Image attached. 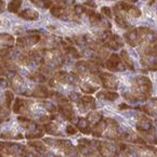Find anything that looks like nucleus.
<instances>
[{"label":"nucleus","instance_id":"54","mask_svg":"<svg viewBox=\"0 0 157 157\" xmlns=\"http://www.w3.org/2000/svg\"><path fill=\"white\" fill-rule=\"evenodd\" d=\"M127 1H130V2L134 3V2H136V1H138V0H127Z\"/></svg>","mask_w":157,"mask_h":157},{"label":"nucleus","instance_id":"34","mask_svg":"<svg viewBox=\"0 0 157 157\" xmlns=\"http://www.w3.org/2000/svg\"><path fill=\"white\" fill-rule=\"evenodd\" d=\"M14 100V95H13V92L10 90H7L6 91V105H7L8 109H10L11 106V103L12 101Z\"/></svg>","mask_w":157,"mask_h":157},{"label":"nucleus","instance_id":"13","mask_svg":"<svg viewBox=\"0 0 157 157\" xmlns=\"http://www.w3.org/2000/svg\"><path fill=\"white\" fill-rule=\"evenodd\" d=\"M97 98L100 100H105V101L113 102L119 98V94L115 91H100L97 93Z\"/></svg>","mask_w":157,"mask_h":157},{"label":"nucleus","instance_id":"21","mask_svg":"<svg viewBox=\"0 0 157 157\" xmlns=\"http://www.w3.org/2000/svg\"><path fill=\"white\" fill-rule=\"evenodd\" d=\"M28 145L33 146V148H34L38 154H44V153H46L47 150H48L47 146L44 144V142H40V141H29L28 142Z\"/></svg>","mask_w":157,"mask_h":157},{"label":"nucleus","instance_id":"41","mask_svg":"<svg viewBox=\"0 0 157 157\" xmlns=\"http://www.w3.org/2000/svg\"><path fill=\"white\" fill-rule=\"evenodd\" d=\"M77 131H78V129L73 125H68L66 127V133L68 134V136H74V134L77 133Z\"/></svg>","mask_w":157,"mask_h":157},{"label":"nucleus","instance_id":"8","mask_svg":"<svg viewBox=\"0 0 157 157\" xmlns=\"http://www.w3.org/2000/svg\"><path fill=\"white\" fill-rule=\"evenodd\" d=\"M141 63L144 67H146L150 71H156L157 64H156V53L151 54H144L141 58Z\"/></svg>","mask_w":157,"mask_h":157},{"label":"nucleus","instance_id":"3","mask_svg":"<svg viewBox=\"0 0 157 157\" xmlns=\"http://www.w3.org/2000/svg\"><path fill=\"white\" fill-rule=\"evenodd\" d=\"M97 150L100 155L103 156H116L120 154L119 147L115 144L109 143V142H99L97 146Z\"/></svg>","mask_w":157,"mask_h":157},{"label":"nucleus","instance_id":"37","mask_svg":"<svg viewBox=\"0 0 157 157\" xmlns=\"http://www.w3.org/2000/svg\"><path fill=\"white\" fill-rule=\"evenodd\" d=\"M101 13L103 14L105 17H109V19H111L112 16H113V12H112V9L109 7H103L101 9Z\"/></svg>","mask_w":157,"mask_h":157},{"label":"nucleus","instance_id":"36","mask_svg":"<svg viewBox=\"0 0 157 157\" xmlns=\"http://www.w3.org/2000/svg\"><path fill=\"white\" fill-rule=\"evenodd\" d=\"M44 106V109H47L48 112H50V113H54V112L58 111V107L54 105V104L50 103V102H44V104H42Z\"/></svg>","mask_w":157,"mask_h":157},{"label":"nucleus","instance_id":"1","mask_svg":"<svg viewBox=\"0 0 157 157\" xmlns=\"http://www.w3.org/2000/svg\"><path fill=\"white\" fill-rule=\"evenodd\" d=\"M152 93V82L145 76L134 77L132 80V94L136 102H144L150 99Z\"/></svg>","mask_w":157,"mask_h":157},{"label":"nucleus","instance_id":"7","mask_svg":"<svg viewBox=\"0 0 157 157\" xmlns=\"http://www.w3.org/2000/svg\"><path fill=\"white\" fill-rule=\"evenodd\" d=\"M124 39L126 40V42H127L130 47H136L139 41L141 40V38L139 36L138 28L133 27V28H131L129 32L125 33V34H124Z\"/></svg>","mask_w":157,"mask_h":157},{"label":"nucleus","instance_id":"51","mask_svg":"<svg viewBox=\"0 0 157 157\" xmlns=\"http://www.w3.org/2000/svg\"><path fill=\"white\" fill-rule=\"evenodd\" d=\"M7 74V68L3 65H0V76H5Z\"/></svg>","mask_w":157,"mask_h":157},{"label":"nucleus","instance_id":"32","mask_svg":"<svg viewBox=\"0 0 157 157\" xmlns=\"http://www.w3.org/2000/svg\"><path fill=\"white\" fill-rule=\"evenodd\" d=\"M89 19H90L91 24H92V25H94V26H99L100 23L102 22V20H103V19H102V16L100 15L99 13H97V12H95L92 16H90Z\"/></svg>","mask_w":157,"mask_h":157},{"label":"nucleus","instance_id":"5","mask_svg":"<svg viewBox=\"0 0 157 157\" xmlns=\"http://www.w3.org/2000/svg\"><path fill=\"white\" fill-rule=\"evenodd\" d=\"M58 111L61 114L63 118H65L66 120H71L73 118V116L75 115L74 109H73L72 104L68 102H62V103H59Z\"/></svg>","mask_w":157,"mask_h":157},{"label":"nucleus","instance_id":"4","mask_svg":"<svg viewBox=\"0 0 157 157\" xmlns=\"http://www.w3.org/2000/svg\"><path fill=\"white\" fill-rule=\"evenodd\" d=\"M101 83L104 86L105 89H111V90H117L118 88V80L114 75L109 73H100L99 75Z\"/></svg>","mask_w":157,"mask_h":157},{"label":"nucleus","instance_id":"42","mask_svg":"<svg viewBox=\"0 0 157 157\" xmlns=\"http://www.w3.org/2000/svg\"><path fill=\"white\" fill-rule=\"evenodd\" d=\"M105 123L111 126V127H116V128L119 127V124L115 119H113V118H105Z\"/></svg>","mask_w":157,"mask_h":157},{"label":"nucleus","instance_id":"2","mask_svg":"<svg viewBox=\"0 0 157 157\" xmlns=\"http://www.w3.org/2000/svg\"><path fill=\"white\" fill-rule=\"evenodd\" d=\"M105 67L112 72H124L126 71V66L123 63L121 59L119 56L116 53H113L107 58L106 63H105Z\"/></svg>","mask_w":157,"mask_h":157},{"label":"nucleus","instance_id":"24","mask_svg":"<svg viewBox=\"0 0 157 157\" xmlns=\"http://www.w3.org/2000/svg\"><path fill=\"white\" fill-rule=\"evenodd\" d=\"M0 44L11 47L14 44V37L9 34H6V33H1L0 34Z\"/></svg>","mask_w":157,"mask_h":157},{"label":"nucleus","instance_id":"45","mask_svg":"<svg viewBox=\"0 0 157 157\" xmlns=\"http://www.w3.org/2000/svg\"><path fill=\"white\" fill-rule=\"evenodd\" d=\"M9 56V48H5L0 50V58L1 59H6Z\"/></svg>","mask_w":157,"mask_h":157},{"label":"nucleus","instance_id":"29","mask_svg":"<svg viewBox=\"0 0 157 157\" xmlns=\"http://www.w3.org/2000/svg\"><path fill=\"white\" fill-rule=\"evenodd\" d=\"M115 23L117 24L120 28H125L126 29V28L130 27V25L127 22V20H126L123 15H120V14H117V15L115 16Z\"/></svg>","mask_w":157,"mask_h":157},{"label":"nucleus","instance_id":"22","mask_svg":"<svg viewBox=\"0 0 157 157\" xmlns=\"http://www.w3.org/2000/svg\"><path fill=\"white\" fill-rule=\"evenodd\" d=\"M54 80L60 83L66 85V83H68V73L65 72V71H59L54 75Z\"/></svg>","mask_w":157,"mask_h":157},{"label":"nucleus","instance_id":"6","mask_svg":"<svg viewBox=\"0 0 157 157\" xmlns=\"http://www.w3.org/2000/svg\"><path fill=\"white\" fill-rule=\"evenodd\" d=\"M79 109L81 111L86 112L87 109H97V104H95V99L91 95H82L81 100L77 103Z\"/></svg>","mask_w":157,"mask_h":157},{"label":"nucleus","instance_id":"40","mask_svg":"<svg viewBox=\"0 0 157 157\" xmlns=\"http://www.w3.org/2000/svg\"><path fill=\"white\" fill-rule=\"evenodd\" d=\"M112 38H113V40L114 41L116 42V44H118V46L120 47V48H121V47L124 46V39L121 37H120V36H118V35H115V34H112Z\"/></svg>","mask_w":157,"mask_h":157},{"label":"nucleus","instance_id":"19","mask_svg":"<svg viewBox=\"0 0 157 157\" xmlns=\"http://www.w3.org/2000/svg\"><path fill=\"white\" fill-rule=\"evenodd\" d=\"M26 106H27V102L21 98H17V99H15V102L13 104V112L16 114L23 113Z\"/></svg>","mask_w":157,"mask_h":157},{"label":"nucleus","instance_id":"38","mask_svg":"<svg viewBox=\"0 0 157 157\" xmlns=\"http://www.w3.org/2000/svg\"><path fill=\"white\" fill-rule=\"evenodd\" d=\"M68 99H69V101L78 103V102L81 100V97H80V94H78V93H76V92H71L68 94Z\"/></svg>","mask_w":157,"mask_h":157},{"label":"nucleus","instance_id":"30","mask_svg":"<svg viewBox=\"0 0 157 157\" xmlns=\"http://www.w3.org/2000/svg\"><path fill=\"white\" fill-rule=\"evenodd\" d=\"M23 85V78L20 75H14L11 78V86L13 87V89L17 90L19 88H21V86Z\"/></svg>","mask_w":157,"mask_h":157},{"label":"nucleus","instance_id":"23","mask_svg":"<svg viewBox=\"0 0 157 157\" xmlns=\"http://www.w3.org/2000/svg\"><path fill=\"white\" fill-rule=\"evenodd\" d=\"M44 130L48 134H52V136H61V133L59 132L58 126L54 123L50 121V123H47L44 125Z\"/></svg>","mask_w":157,"mask_h":157},{"label":"nucleus","instance_id":"31","mask_svg":"<svg viewBox=\"0 0 157 157\" xmlns=\"http://www.w3.org/2000/svg\"><path fill=\"white\" fill-rule=\"evenodd\" d=\"M63 9H64V8H61V7H59V6H52V7L50 8L51 15H53L54 17L60 19L61 14H62V12H63Z\"/></svg>","mask_w":157,"mask_h":157},{"label":"nucleus","instance_id":"39","mask_svg":"<svg viewBox=\"0 0 157 157\" xmlns=\"http://www.w3.org/2000/svg\"><path fill=\"white\" fill-rule=\"evenodd\" d=\"M73 11H74V14H76L77 16H79L80 14H82L83 12H85V7H83L82 5H75Z\"/></svg>","mask_w":157,"mask_h":157},{"label":"nucleus","instance_id":"15","mask_svg":"<svg viewBox=\"0 0 157 157\" xmlns=\"http://www.w3.org/2000/svg\"><path fill=\"white\" fill-rule=\"evenodd\" d=\"M106 126H107V124L104 121V119L99 121V123L94 124V126H93V128H92V131H91V134H92L93 136H95V138H101L104 130L106 129Z\"/></svg>","mask_w":157,"mask_h":157},{"label":"nucleus","instance_id":"14","mask_svg":"<svg viewBox=\"0 0 157 157\" xmlns=\"http://www.w3.org/2000/svg\"><path fill=\"white\" fill-rule=\"evenodd\" d=\"M49 93H50L49 89L47 88L46 86H44V85H41V83H40L39 86H37V87L34 89V91L32 92V97L46 99V98L49 97Z\"/></svg>","mask_w":157,"mask_h":157},{"label":"nucleus","instance_id":"53","mask_svg":"<svg viewBox=\"0 0 157 157\" xmlns=\"http://www.w3.org/2000/svg\"><path fill=\"white\" fill-rule=\"evenodd\" d=\"M154 2H155V0H151V1H150V3H148V6H152Z\"/></svg>","mask_w":157,"mask_h":157},{"label":"nucleus","instance_id":"10","mask_svg":"<svg viewBox=\"0 0 157 157\" xmlns=\"http://www.w3.org/2000/svg\"><path fill=\"white\" fill-rule=\"evenodd\" d=\"M152 119L145 115H139V121L136 124V129L139 132L146 131L152 127Z\"/></svg>","mask_w":157,"mask_h":157},{"label":"nucleus","instance_id":"55","mask_svg":"<svg viewBox=\"0 0 157 157\" xmlns=\"http://www.w3.org/2000/svg\"><path fill=\"white\" fill-rule=\"evenodd\" d=\"M0 112H1V106H0Z\"/></svg>","mask_w":157,"mask_h":157},{"label":"nucleus","instance_id":"11","mask_svg":"<svg viewBox=\"0 0 157 157\" xmlns=\"http://www.w3.org/2000/svg\"><path fill=\"white\" fill-rule=\"evenodd\" d=\"M76 128L78 130H80L83 134H91V131H92V128H90V124L89 121L86 118H82V117H78L76 121Z\"/></svg>","mask_w":157,"mask_h":157},{"label":"nucleus","instance_id":"27","mask_svg":"<svg viewBox=\"0 0 157 157\" xmlns=\"http://www.w3.org/2000/svg\"><path fill=\"white\" fill-rule=\"evenodd\" d=\"M32 2L36 7L41 8V9H50L52 7L53 1L52 0H32Z\"/></svg>","mask_w":157,"mask_h":157},{"label":"nucleus","instance_id":"9","mask_svg":"<svg viewBox=\"0 0 157 157\" xmlns=\"http://www.w3.org/2000/svg\"><path fill=\"white\" fill-rule=\"evenodd\" d=\"M40 38L41 37H40L39 35H32V36H28V37L19 38V39L16 40V42H17V46L20 47H28L39 42Z\"/></svg>","mask_w":157,"mask_h":157},{"label":"nucleus","instance_id":"43","mask_svg":"<svg viewBox=\"0 0 157 157\" xmlns=\"http://www.w3.org/2000/svg\"><path fill=\"white\" fill-rule=\"evenodd\" d=\"M124 98H125L127 101H129V102H131V103H134V102H136V98H134V95L132 94V93H129V92H126V93H124V95H123Z\"/></svg>","mask_w":157,"mask_h":157},{"label":"nucleus","instance_id":"44","mask_svg":"<svg viewBox=\"0 0 157 157\" xmlns=\"http://www.w3.org/2000/svg\"><path fill=\"white\" fill-rule=\"evenodd\" d=\"M85 6L91 8V9H94V8H97V3H95L94 0H86V1H85Z\"/></svg>","mask_w":157,"mask_h":157},{"label":"nucleus","instance_id":"46","mask_svg":"<svg viewBox=\"0 0 157 157\" xmlns=\"http://www.w3.org/2000/svg\"><path fill=\"white\" fill-rule=\"evenodd\" d=\"M9 119V114L7 112H3V113H0V124L3 123V121H7Z\"/></svg>","mask_w":157,"mask_h":157},{"label":"nucleus","instance_id":"17","mask_svg":"<svg viewBox=\"0 0 157 157\" xmlns=\"http://www.w3.org/2000/svg\"><path fill=\"white\" fill-rule=\"evenodd\" d=\"M120 59H121L123 63L125 64L126 68H129L130 71H134L133 62H132V60L130 59L129 53H128V51H126V50L121 51V52H120Z\"/></svg>","mask_w":157,"mask_h":157},{"label":"nucleus","instance_id":"33","mask_svg":"<svg viewBox=\"0 0 157 157\" xmlns=\"http://www.w3.org/2000/svg\"><path fill=\"white\" fill-rule=\"evenodd\" d=\"M128 14H129L130 16H132V17H139V16L141 15L142 14V12H141V10L139 9V8H136V7H130L129 9H128Z\"/></svg>","mask_w":157,"mask_h":157},{"label":"nucleus","instance_id":"18","mask_svg":"<svg viewBox=\"0 0 157 157\" xmlns=\"http://www.w3.org/2000/svg\"><path fill=\"white\" fill-rule=\"evenodd\" d=\"M141 109L147 115L155 116L156 115V99H152L151 103L145 104L143 107H141Z\"/></svg>","mask_w":157,"mask_h":157},{"label":"nucleus","instance_id":"26","mask_svg":"<svg viewBox=\"0 0 157 157\" xmlns=\"http://www.w3.org/2000/svg\"><path fill=\"white\" fill-rule=\"evenodd\" d=\"M28 78H29L30 80H34V81H36V82H39V83H44L47 81V77L40 72L32 73V74L28 75Z\"/></svg>","mask_w":157,"mask_h":157},{"label":"nucleus","instance_id":"50","mask_svg":"<svg viewBox=\"0 0 157 157\" xmlns=\"http://www.w3.org/2000/svg\"><path fill=\"white\" fill-rule=\"evenodd\" d=\"M118 109H131V107H130V105H128V104L121 103L118 105Z\"/></svg>","mask_w":157,"mask_h":157},{"label":"nucleus","instance_id":"48","mask_svg":"<svg viewBox=\"0 0 157 157\" xmlns=\"http://www.w3.org/2000/svg\"><path fill=\"white\" fill-rule=\"evenodd\" d=\"M78 144H82V145H90L91 140H89V139H79Z\"/></svg>","mask_w":157,"mask_h":157},{"label":"nucleus","instance_id":"47","mask_svg":"<svg viewBox=\"0 0 157 157\" xmlns=\"http://www.w3.org/2000/svg\"><path fill=\"white\" fill-rule=\"evenodd\" d=\"M56 140L58 139H44V142H46L47 144H49V145H53V146H56Z\"/></svg>","mask_w":157,"mask_h":157},{"label":"nucleus","instance_id":"52","mask_svg":"<svg viewBox=\"0 0 157 157\" xmlns=\"http://www.w3.org/2000/svg\"><path fill=\"white\" fill-rule=\"evenodd\" d=\"M39 120L41 121V123H46V121H48V120H50V118H49V116H41V117L39 118Z\"/></svg>","mask_w":157,"mask_h":157},{"label":"nucleus","instance_id":"20","mask_svg":"<svg viewBox=\"0 0 157 157\" xmlns=\"http://www.w3.org/2000/svg\"><path fill=\"white\" fill-rule=\"evenodd\" d=\"M86 119L88 120L89 124H97L104 119V116L101 112H91L87 115Z\"/></svg>","mask_w":157,"mask_h":157},{"label":"nucleus","instance_id":"28","mask_svg":"<svg viewBox=\"0 0 157 157\" xmlns=\"http://www.w3.org/2000/svg\"><path fill=\"white\" fill-rule=\"evenodd\" d=\"M22 0H11V2L8 5V10L12 13H17L19 9L21 8Z\"/></svg>","mask_w":157,"mask_h":157},{"label":"nucleus","instance_id":"16","mask_svg":"<svg viewBox=\"0 0 157 157\" xmlns=\"http://www.w3.org/2000/svg\"><path fill=\"white\" fill-rule=\"evenodd\" d=\"M140 133L142 134V138H143L146 142H150V143H152V144L156 143V141H157L156 132H155V129L153 128V126L148 130H146V131H141Z\"/></svg>","mask_w":157,"mask_h":157},{"label":"nucleus","instance_id":"12","mask_svg":"<svg viewBox=\"0 0 157 157\" xmlns=\"http://www.w3.org/2000/svg\"><path fill=\"white\" fill-rule=\"evenodd\" d=\"M19 16L27 21H37L39 19V13L33 9H25L19 13Z\"/></svg>","mask_w":157,"mask_h":157},{"label":"nucleus","instance_id":"49","mask_svg":"<svg viewBox=\"0 0 157 157\" xmlns=\"http://www.w3.org/2000/svg\"><path fill=\"white\" fill-rule=\"evenodd\" d=\"M83 13L87 14V15H88L89 17H90V16H92L93 14L95 13V11L93 9H86V8H85V12H83Z\"/></svg>","mask_w":157,"mask_h":157},{"label":"nucleus","instance_id":"25","mask_svg":"<svg viewBox=\"0 0 157 157\" xmlns=\"http://www.w3.org/2000/svg\"><path fill=\"white\" fill-rule=\"evenodd\" d=\"M80 89L83 93H86V94H92V93H94L95 91H98L99 87H94V86L90 85L89 82H82L80 85Z\"/></svg>","mask_w":157,"mask_h":157},{"label":"nucleus","instance_id":"35","mask_svg":"<svg viewBox=\"0 0 157 157\" xmlns=\"http://www.w3.org/2000/svg\"><path fill=\"white\" fill-rule=\"evenodd\" d=\"M115 7L117 8V9L119 10L120 12H121V11H128V9L131 7V5L127 3L126 1H119V2H118L117 5L115 6Z\"/></svg>","mask_w":157,"mask_h":157}]
</instances>
